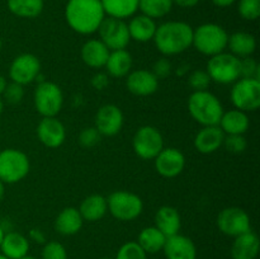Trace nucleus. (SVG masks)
Wrapping results in <instances>:
<instances>
[{"mask_svg":"<svg viewBox=\"0 0 260 259\" xmlns=\"http://www.w3.org/2000/svg\"><path fill=\"white\" fill-rule=\"evenodd\" d=\"M151 71L152 74L156 76L157 80H161V79H167L168 76L172 74L173 65L168 57L157 58V60L154 62V65H152Z\"/></svg>","mask_w":260,"mask_h":259,"instance_id":"79ce46f5","label":"nucleus"},{"mask_svg":"<svg viewBox=\"0 0 260 259\" xmlns=\"http://www.w3.org/2000/svg\"><path fill=\"white\" fill-rule=\"evenodd\" d=\"M83 223L84 220L78 208L65 207L57 215L53 226H55V230L60 235L71 236L75 235V234H78L81 230Z\"/></svg>","mask_w":260,"mask_h":259,"instance_id":"a878e982","label":"nucleus"},{"mask_svg":"<svg viewBox=\"0 0 260 259\" xmlns=\"http://www.w3.org/2000/svg\"><path fill=\"white\" fill-rule=\"evenodd\" d=\"M218 126L225 135H245L250 126V119L246 112L234 108L223 111Z\"/></svg>","mask_w":260,"mask_h":259,"instance_id":"393cba45","label":"nucleus"},{"mask_svg":"<svg viewBox=\"0 0 260 259\" xmlns=\"http://www.w3.org/2000/svg\"><path fill=\"white\" fill-rule=\"evenodd\" d=\"M167 259H197V248L192 239L182 234L167 238L162 248Z\"/></svg>","mask_w":260,"mask_h":259,"instance_id":"a211bd4d","label":"nucleus"},{"mask_svg":"<svg viewBox=\"0 0 260 259\" xmlns=\"http://www.w3.org/2000/svg\"><path fill=\"white\" fill-rule=\"evenodd\" d=\"M0 250L8 259H19L29 251V240L27 236L17 231H5Z\"/></svg>","mask_w":260,"mask_h":259,"instance_id":"b1692460","label":"nucleus"},{"mask_svg":"<svg viewBox=\"0 0 260 259\" xmlns=\"http://www.w3.org/2000/svg\"><path fill=\"white\" fill-rule=\"evenodd\" d=\"M200 3V0H173V4L180 8H193Z\"/></svg>","mask_w":260,"mask_h":259,"instance_id":"a18cd8bd","label":"nucleus"},{"mask_svg":"<svg viewBox=\"0 0 260 259\" xmlns=\"http://www.w3.org/2000/svg\"><path fill=\"white\" fill-rule=\"evenodd\" d=\"M223 140L225 134L218 124L203 126L196 135L194 147L201 154H212L222 146Z\"/></svg>","mask_w":260,"mask_h":259,"instance_id":"6ab92c4d","label":"nucleus"},{"mask_svg":"<svg viewBox=\"0 0 260 259\" xmlns=\"http://www.w3.org/2000/svg\"><path fill=\"white\" fill-rule=\"evenodd\" d=\"M41 259H68V251L58 241H46L41 251Z\"/></svg>","mask_w":260,"mask_h":259,"instance_id":"e433bc0d","label":"nucleus"},{"mask_svg":"<svg viewBox=\"0 0 260 259\" xmlns=\"http://www.w3.org/2000/svg\"><path fill=\"white\" fill-rule=\"evenodd\" d=\"M260 241L258 235L251 230L234 238L231 245V258L233 259H258Z\"/></svg>","mask_w":260,"mask_h":259,"instance_id":"aec40b11","label":"nucleus"},{"mask_svg":"<svg viewBox=\"0 0 260 259\" xmlns=\"http://www.w3.org/2000/svg\"><path fill=\"white\" fill-rule=\"evenodd\" d=\"M114 259H147V254L137 241H127L118 249Z\"/></svg>","mask_w":260,"mask_h":259,"instance_id":"f704fd0d","label":"nucleus"},{"mask_svg":"<svg viewBox=\"0 0 260 259\" xmlns=\"http://www.w3.org/2000/svg\"><path fill=\"white\" fill-rule=\"evenodd\" d=\"M101 259H114V258H108V256H104V258H101Z\"/></svg>","mask_w":260,"mask_h":259,"instance_id":"4d7b16f0","label":"nucleus"},{"mask_svg":"<svg viewBox=\"0 0 260 259\" xmlns=\"http://www.w3.org/2000/svg\"><path fill=\"white\" fill-rule=\"evenodd\" d=\"M173 5V0H139V10L141 14L147 15L152 19L169 14Z\"/></svg>","mask_w":260,"mask_h":259,"instance_id":"473e14b6","label":"nucleus"},{"mask_svg":"<svg viewBox=\"0 0 260 259\" xmlns=\"http://www.w3.org/2000/svg\"><path fill=\"white\" fill-rule=\"evenodd\" d=\"M7 85H8V81H7V79H5V76L0 75V96H2L3 93H4Z\"/></svg>","mask_w":260,"mask_h":259,"instance_id":"09e8293b","label":"nucleus"},{"mask_svg":"<svg viewBox=\"0 0 260 259\" xmlns=\"http://www.w3.org/2000/svg\"><path fill=\"white\" fill-rule=\"evenodd\" d=\"M165 241H167V236L155 226L142 229L137 239V244L146 254H156L161 251Z\"/></svg>","mask_w":260,"mask_h":259,"instance_id":"7c9ffc66","label":"nucleus"},{"mask_svg":"<svg viewBox=\"0 0 260 259\" xmlns=\"http://www.w3.org/2000/svg\"><path fill=\"white\" fill-rule=\"evenodd\" d=\"M7 7L12 14L19 18H37L45 8L43 0H7Z\"/></svg>","mask_w":260,"mask_h":259,"instance_id":"2f4dec72","label":"nucleus"},{"mask_svg":"<svg viewBox=\"0 0 260 259\" xmlns=\"http://www.w3.org/2000/svg\"><path fill=\"white\" fill-rule=\"evenodd\" d=\"M230 99L236 109L254 112L260 107V81L251 78H240L233 84Z\"/></svg>","mask_w":260,"mask_h":259,"instance_id":"1a4fd4ad","label":"nucleus"},{"mask_svg":"<svg viewBox=\"0 0 260 259\" xmlns=\"http://www.w3.org/2000/svg\"><path fill=\"white\" fill-rule=\"evenodd\" d=\"M28 235H29L30 240L35 241V243H37V244H41V245H43V244H45L46 241H47L45 233H43V231L41 230V229H37V228L30 229L29 234H28Z\"/></svg>","mask_w":260,"mask_h":259,"instance_id":"c03bdc74","label":"nucleus"},{"mask_svg":"<svg viewBox=\"0 0 260 259\" xmlns=\"http://www.w3.org/2000/svg\"><path fill=\"white\" fill-rule=\"evenodd\" d=\"M228 41V30L216 23H205L193 29L192 46H194L198 52L208 57L225 52Z\"/></svg>","mask_w":260,"mask_h":259,"instance_id":"20e7f679","label":"nucleus"},{"mask_svg":"<svg viewBox=\"0 0 260 259\" xmlns=\"http://www.w3.org/2000/svg\"><path fill=\"white\" fill-rule=\"evenodd\" d=\"M228 48L230 50V53L238 58L249 57L255 52L256 40L251 33L239 30L229 36Z\"/></svg>","mask_w":260,"mask_h":259,"instance_id":"c85d7f7f","label":"nucleus"},{"mask_svg":"<svg viewBox=\"0 0 260 259\" xmlns=\"http://www.w3.org/2000/svg\"><path fill=\"white\" fill-rule=\"evenodd\" d=\"M3 109H4V102H3L2 96H0V116H2L3 113Z\"/></svg>","mask_w":260,"mask_h":259,"instance_id":"603ef678","label":"nucleus"},{"mask_svg":"<svg viewBox=\"0 0 260 259\" xmlns=\"http://www.w3.org/2000/svg\"><path fill=\"white\" fill-rule=\"evenodd\" d=\"M4 234H5V229L0 225V244H2L3 238H4Z\"/></svg>","mask_w":260,"mask_h":259,"instance_id":"3c124183","label":"nucleus"},{"mask_svg":"<svg viewBox=\"0 0 260 259\" xmlns=\"http://www.w3.org/2000/svg\"><path fill=\"white\" fill-rule=\"evenodd\" d=\"M238 12L245 20H256L260 17V0H239Z\"/></svg>","mask_w":260,"mask_h":259,"instance_id":"c9c22d12","label":"nucleus"},{"mask_svg":"<svg viewBox=\"0 0 260 259\" xmlns=\"http://www.w3.org/2000/svg\"><path fill=\"white\" fill-rule=\"evenodd\" d=\"M0 259H8V258H7V256H5V255H3L2 253H0Z\"/></svg>","mask_w":260,"mask_h":259,"instance_id":"5fc2aeb1","label":"nucleus"},{"mask_svg":"<svg viewBox=\"0 0 260 259\" xmlns=\"http://www.w3.org/2000/svg\"><path fill=\"white\" fill-rule=\"evenodd\" d=\"M40 74V58L33 53H22V55L17 56L9 66L10 80L23 86L36 81Z\"/></svg>","mask_w":260,"mask_h":259,"instance_id":"ddd939ff","label":"nucleus"},{"mask_svg":"<svg viewBox=\"0 0 260 259\" xmlns=\"http://www.w3.org/2000/svg\"><path fill=\"white\" fill-rule=\"evenodd\" d=\"M187 81L188 85L193 89V91L207 90L210 84L212 83L207 71L201 70V69H197V70H193L190 73H188Z\"/></svg>","mask_w":260,"mask_h":259,"instance_id":"72a5a7b5","label":"nucleus"},{"mask_svg":"<svg viewBox=\"0 0 260 259\" xmlns=\"http://www.w3.org/2000/svg\"><path fill=\"white\" fill-rule=\"evenodd\" d=\"M5 101L10 104H18L22 102L23 96H24V89L23 85L17 83H10L8 84L7 88H5L4 93H3Z\"/></svg>","mask_w":260,"mask_h":259,"instance_id":"a19ab883","label":"nucleus"},{"mask_svg":"<svg viewBox=\"0 0 260 259\" xmlns=\"http://www.w3.org/2000/svg\"><path fill=\"white\" fill-rule=\"evenodd\" d=\"M188 111L197 123L216 126L220 123L223 107L220 99L211 91H193L188 98Z\"/></svg>","mask_w":260,"mask_h":259,"instance_id":"7ed1b4c3","label":"nucleus"},{"mask_svg":"<svg viewBox=\"0 0 260 259\" xmlns=\"http://www.w3.org/2000/svg\"><path fill=\"white\" fill-rule=\"evenodd\" d=\"M206 71L210 75L211 81L222 85L234 84L240 76V58L230 52H221L210 57Z\"/></svg>","mask_w":260,"mask_h":259,"instance_id":"6e6552de","label":"nucleus"},{"mask_svg":"<svg viewBox=\"0 0 260 259\" xmlns=\"http://www.w3.org/2000/svg\"><path fill=\"white\" fill-rule=\"evenodd\" d=\"M106 15L117 19L134 17L139 10V0H101Z\"/></svg>","mask_w":260,"mask_h":259,"instance_id":"c756f323","label":"nucleus"},{"mask_svg":"<svg viewBox=\"0 0 260 259\" xmlns=\"http://www.w3.org/2000/svg\"><path fill=\"white\" fill-rule=\"evenodd\" d=\"M128 27V33L131 40L136 42L145 43L152 41L155 32H156V22L152 18L147 17L144 14H135L131 17V20L127 24Z\"/></svg>","mask_w":260,"mask_h":259,"instance_id":"5701e85b","label":"nucleus"},{"mask_svg":"<svg viewBox=\"0 0 260 259\" xmlns=\"http://www.w3.org/2000/svg\"><path fill=\"white\" fill-rule=\"evenodd\" d=\"M106 18L101 0H69L65 7V19L69 27L79 35L98 32Z\"/></svg>","mask_w":260,"mask_h":259,"instance_id":"f257e3e1","label":"nucleus"},{"mask_svg":"<svg viewBox=\"0 0 260 259\" xmlns=\"http://www.w3.org/2000/svg\"><path fill=\"white\" fill-rule=\"evenodd\" d=\"M4 196H5V184L0 180V202L3 201Z\"/></svg>","mask_w":260,"mask_h":259,"instance_id":"8fccbe9b","label":"nucleus"},{"mask_svg":"<svg viewBox=\"0 0 260 259\" xmlns=\"http://www.w3.org/2000/svg\"><path fill=\"white\" fill-rule=\"evenodd\" d=\"M36 132L41 144L50 149H57L66 140V128L57 117H43Z\"/></svg>","mask_w":260,"mask_h":259,"instance_id":"dca6fc26","label":"nucleus"},{"mask_svg":"<svg viewBox=\"0 0 260 259\" xmlns=\"http://www.w3.org/2000/svg\"><path fill=\"white\" fill-rule=\"evenodd\" d=\"M217 228L223 235L236 238L246 231L251 230L250 216L240 207H226L217 216Z\"/></svg>","mask_w":260,"mask_h":259,"instance_id":"f8f14e48","label":"nucleus"},{"mask_svg":"<svg viewBox=\"0 0 260 259\" xmlns=\"http://www.w3.org/2000/svg\"><path fill=\"white\" fill-rule=\"evenodd\" d=\"M155 228L159 229L167 238L179 234L182 218L179 211L173 206H162L156 211L154 217Z\"/></svg>","mask_w":260,"mask_h":259,"instance_id":"4be33fe9","label":"nucleus"},{"mask_svg":"<svg viewBox=\"0 0 260 259\" xmlns=\"http://www.w3.org/2000/svg\"><path fill=\"white\" fill-rule=\"evenodd\" d=\"M19 259H36V258H35V256H32V255H28V254H27V255L22 256V258H19Z\"/></svg>","mask_w":260,"mask_h":259,"instance_id":"864d4df0","label":"nucleus"},{"mask_svg":"<svg viewBox=\"0 0 260 259\" xmlns=\"http://www.w3.org/2000/svg\"><path fill=\"white\" fill-rule=\"evenodd\" d=\"M33 103L42 117H56L63 106L62 89L53 81L38 83L33 93Z\"/></svg>","mask_w":260,"mask_h":259,"instance_id":"423d86ee","label":"nucleus"},{"mask_svg":"<svg viewBox=\"0 0 260 259\" xmlns=\"http://www.w3.org/2000/svg\"><path fill=\"white\" fill-rule=\"evenodd\" d=\"M157 174L164 178H175L184 170L185 156L179 149L164 147L154 159Z\"/></svg>","mask_w":260,"mask_h":259,"instance_id":"2eb2a0df","label":"nucleus"},{"mask_svg":"<svg viewBox=\"0 0 260 259\" xmlns=\"http://www.w3.org/2000/svg\"><path fill=\"white\" fill-rule=\"evenodd\" d=\"M99 40L109 51L124 50L131 42L127 23L117 18L106 17L98 28Z\"/></svg>","mask_w":260,"mask_h":259,"instance_id":"9b49d317","label":"nucleus"},{"mask_svg":"<svg viewBox=\"0 0 260 259\" xmlns=\"http://www.w3.org/2000/svg\"><path fill=\"white\" fill-rule=\"evenodd\" d=\"M108 211L119 221H132L144 211V202L136 193L128 190H116L107 198Z\"/></svg>","mask_w":260,"mask_h":259,"instance_id":"0eeeda50","label":"nucleus"},{"mask_svg":"<svg viewBox=\"0 0 260 259\" xmlns=\"http://www.w3.org/2000/svg\"><path fill=\"white\" fill-rule=\"evenodd\" d=\"M2 47H3V42H2V38H0V50H2Z\"/></svg>","mask_w":260,"mask_h":259,"instance_id":"6e6d98bb","label":"nucleus"},{"mask_svg":"<svg viewBox=\"0 0 260 259\" xmlns=\"http://www.w3.org/2000/svg\"><path fill=\"white\" fill-rule=\"evenodd\" d=\"M211 2H212L213 5L218 8H228L233 5L236 0H211Z\"/></svg>","mask_w":260,"mask_h":259,"instance_id":"49530a36","label":"nucleus"},{"mask_svg":"<svg viewBox=\"0 0 260 259\" xmlns=\"http://www.w3.org/2000/svg\"><path fill=\"white\" fill-rule=\"evenodd\" d=\"M111 51L98 38L88 40L81 47V60L86 66L91 69H102L106 66Z\"/></svg>","mask_w":260,"mask_h":259,"instance_id":"412c9836","label":"nucleus"},{"mask_svg":"<svg viewBox=\"0 0 260 259\" xmlns=\"http://www.w3.org/2000/svg\"><path fill=\"white\" fill-rule=\"evenodd\" d=\"M222 145L231 154H241L248 147V141L244 135H225Z\"/></svg>","mask_w":260,"mask_h":259,"instance_id":"4c0bfd02","label":"nucleus"},{"mask_svg":"<svg viewBox=\"0 0 260 259\" xmlns=\"http://www.w3.org/2000/svg\"><path fill=\"white\" fill-rule=\"evenodd\" d=\"M124 117L116 104H104L95 114V128L102 136L112 137L119 134L123 127Z\"/></svg>","mask_w":260,"mask_h":259,"instance_id":"4468645a","label":"nucleus"},{"mask_svg":"<svg viewBox=\"0 0 260 259\" xmlns=\"http://www.w3.org/2000/svg\"><path fill=\"white\" fill-rule=\"evenodd\" d=\"M84 221L95 222L102 220L108 212L107 198L102 195H90L84 198L78 208Z\"/></svg>","mask_w":260,"mask_h":259,"instance_id":"cd10ccee","label":"nucleus"},{"mask_svg":"<svg viewBox=\"0 0 260 259\" xmlns=\"http://www.w3.org/2000/svg\"><path fill=\"white\" fill-rule=\"evenodd\" d=\"M126 86L128 91L137 96H149L154 94L159 88V80L146 69L134 70L126 76Z\"/></svg>","mask_w":260,"mask_h":259,"instance_id":"f3484780","label":"nucleus"},{"mask_svg":"<svg viewBox=\"0 0 260 259\" xmlns=\"http://www.w3.org/2000/svg\"><path fill=\"white\" fill-rule=\"evenodd\" d=\"M132 147L135 154L142 160H154L164 149V137L156 127L146 124L135 132Z\"/></svg>","mask_w":260,"mask_h":259,"instance_id":"9d476101","label":"nucleus"},{"mask_svg":"<svg viewBox=\"0 0 260 259\" xmlns=\"http://www.w3.org/2000/svg\"><path fill=\"white\" fill-rule=\"evenodd\" d=\"M132 66H134L132 55L124 48V50L111 51L104 68L108 76L119 79L126 78L132 71Z\"/></svg>","mask_w":260,"mask_h":259,"instance_id":"bb28decb","label":"nucleus"},{"mask_svg":"<svg viewBox=\"0 0 260 259\" xmlns=\"http://www.w3.org/2000/svg\"><path fill=\"white\" fill-rule=\"evenodd\" d=\"M109 84V76L106 73H98L91 78V85L96 90H103L108 86Z\"/></svg>","mask_w":260,"mask_h":259,"instance_id":"37998d69","label":"nucleus"},{"mask_svg":"<svg viewBox=\"0 0 260 259\" xmlns=\"http://www.w3.org/2000/svg\"><path fill=\"white\" fill-rule=\"evenodd\" d=\"M189 65H185V63H183V65H179L177 68V70H175V73H177V75L179 76H184L185 74L189 73Z\"/></svg>","mask_w":260,"mask_h":259,"instance_id":"de8ad7c7","label":"nucleus"},{"mask_svg":"<svg viewBox=\"0 0 260 259\" xmlns=\"http://www.w3.org/2000/svg\"><path fill=\"white\" fill-rule=\"evenodd\" d=\"M193 28L188 23L169 20L156 27L155 47L164 56H175L185 52L192 46Z\"/></svg>","mask_w":260,"mask_h":259,"instance_id":"f03ea898","label":"nucleus"},{"mask_svg":"<svg viewBox=\"0 0 260 259\" xmlns=\"http://www.w3.org/2000/svg\"><path fill=\"white\" fill-rule=\"evenodd\" d=\"M30 169L29 157L18 149L0 151V180L4 184H14L28 175Z\"/></svg>","mask_w":260,"mask_h":259,"instance_id":"39448f33","label":"nucleus"},{"mask_svg":"<svg viewBox=\"0 0 260 259\" xmlns=\"http://www.w3.org/2000/svg\"><path fill=\"white\" fill-rule=\"evenodd\" d=\"M102 135L99 134L95 127H86L81 130L79 134V144L85 149H90L101 142Z\"/></svg>","mask_w":260,"mask_h":259,"instance_id":"ea45409f","label":"nucleus"},{"mask_svg":"<svg viewBox=\"0 0 260 259\" xmlns=\"http://www.w3.org/2000/svg\"><path fill=\"white\" fill-rule=\"evenodd\" d=\"M240 76L241 78H251L260 81V65L255 58L251 56L240 58Z\"/></svg>","mask_w":260,"mask_h":259,"instance_id":"58836bf2","label":"nucleus"}]
</instances>
